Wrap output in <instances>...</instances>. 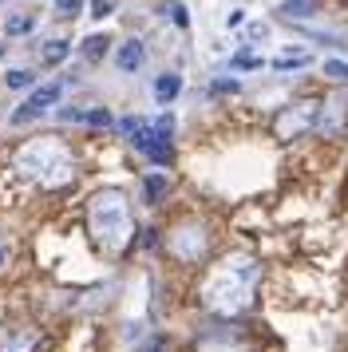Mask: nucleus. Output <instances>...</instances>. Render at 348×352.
<instances>
[{
    "label": "nucleus",
    "instance_id": "1",
    "mask_svg": "<svg viewBox=\"0 0 348 352\" xmlns=\"http://www.w3.org/2000/svg\"><path fill=\"white\" fill-rule=\"evenodd\" d=\"M261 281V265L246 254L226 257L221 265H214V273L202 285V305L218 317H237L253 305V289Z\"/></svg>",
    "mask_w": 348,
    "mask_h": 352
},
{
    "label": "nucleus",
    "instance_id": "2",
    "mask_svg": "<svg viewBox=\"0 0 348 352\" xmlns=\"http://www.w3.org/2000/svg\"><path fill=\"white\" fill-rule=\"evenodd\" d=\"M87 222H91V234L95 241L111 250V254H119L131 245L135 238V222H131V202H127V194L119 186H107V190H99L91 198V206H87Z\"/></svg>",
    "mask_w": 348,
    "mask_h": 352
},
{
    "label": "nucleus",
    "instance_id": "3",
    "mask_svg": "<svg viewBox=\"0 0 348 352\" xmlns=\"http://www.w3.org/2000/svg\"><path fill=\"white\" fill-rule=\"evenodd\" d=\"M16 170H24L28 178H36L40 186L56 190V186H67L76 178V162H72V151L56 139H32L16 151Z\"/></svg>",
    "mask_w": 348,
    "mask_h": 352
},
{
    "label": "nucleus",
    "instance_id": "4",
    "mask_svg": "<svg viewBox=\"0 0 348 352\" xmlns=\"http://www.w3.org/2000/svg\"><path fill=\"white\" fill-rule=\"evenodd\" d=\"M320 123V103L316 99H297V103H289L277 111L273 119V139L277 143H293L301 135H309V131Z\"/></svg>",
    "mask_w": 348,
    "mask_h": 352
},
{
    "label": "nucleus",
    "instance_id": "5",
    "mask_svg": "<svg viewBox=\"0 0 348 352\" xmlns=\"http://www.w3.org/2000/svg\"><path fill=\"white\" fill-rule=\"evenodd\" d=\"M166 245H171V254L178 261H198L206 254V245H210V234H206L202 222H182V226H174Z\"/></svg>",
    "mask_w": 348,
    "mask_h": 352
},
{
    "label": "nucleus",
    "instance_id": "6",
    "mask_svg": "<svg viewBox=\"0 0 348 352\" xmlns=\"http://www.w3.org/2000/svg\"><path fill=\"white\" fill-rule=\"evenodd\" d=\"M60 96H63V83L56 80V83H44V87H36L24 103H20V111L12 115V123L16 127H24V123H32V119H40V115L47 111V107H56L60 103Z\"/></svg>",
    "mask_w": 348,
    "mask_h": 352
},
{
    "label": "nucleus",
    "instance_id": "7",
    "mask_svg": "<svg viewBox=\"0 0 348 352\" xmlns=\"http://www.w3.org/2000/svg\"><path fill=\"white\" fill-rule=\"evenodd\" d=\"M135 151H142V155L155 162V166H171V159H174L171 139H162V135L146 123V119H142V127L135 131Z\"/></svg>",
    "mask_w": 348,
    "mask_h": 352
},
{
    "label": "nucleus",
    "instance_id": "8",
    "mask_svg": "<svg viewBox=\"0 0 348 352\" xmlns=\"http://www.w3.org/2000/svg\"><path fill=\"white\" fill-rule=\"evenodd\" d=\"M142 60H146V52H142L139 40H123V44H119V52H115V64H119V72H123V76L139 72Z\"/></svg>",
    "mask_w": 348,
    "mask_h": 352
},
{
    "label": "nucleus",
    "instance_id": "9",
    "mask_svg": "<svg viewBox=\"0 0 348 352\" xmlns=\"http://www.w3.org/2000/svg\"><path fill=\"white\" fill-rule=\"evenodd\" d=\"M36 349V333H24V329H4L0 333V352H32Z\"/></svg>",
    "mask_w": 348,
    "mask_h": 352
},
{
    "label": "nucleus",
    "instance_id": "10",
    "mask_svg": "<svg viewBox=\"0 0 348 352\" xmlns=\"http://www.w3.org/2000/svg\"><path fill=\"white\" fill-rule=\"evenodd\" d=\"M166 190H171V178L162 175V170H151V175L142 178V198H146L151 206H158V202L166 198Z\"/></svg>",
    "mask_w": 348,
    "mask_h": 352
},
{
    "label": "nucleus",
    "instance_id": "11",
    "mask_svg": "<svg viewBox=\"0 0 348 352\" xmlns=\"http://www.w3.org/2000/svg\"><path fill=\"white\" fill-rule=\"evenodd\" d=\"M320 111H329V119H320L316 127L325 131V135H336V131H340V123H345V115H348V103H345V99H332V103H325Z\"/></svg>",
    "mask_w": 348,
    "mask_h": 352
},
{
    "label": "nucleus",
    "instance_id": "12",
    "mask_svg": "<svg viewBox=\"0 0 348 352\" xmlns=\"http://www.w3.org/2000/svg\"><path fill=\"white\" fill-rule=\"evenodd\" d=\"M67 56H72V40H47L44 48H40V64L56 67V64H63Z\"/></svg>",
    "mask_w": 348,
    "mask_h": 352
},
{
    "label": "nucleus",
    "instance_id": "13",
    "mask_svg": "<svg viewBox=\"0 0 348 352\" xmlns=\"http://www.w3.org/2000/svg\"><path fill=\"white\" fill-rule=\"evenodd\" d=\"M107 48H111V36H87V40H83V44H79V56H83V60H87V64H99V60H103V56H107Z\"/></svg>",
    "mask_w": 348,
    "mask_h": 352
},
{
    "label": "nucleus",
    "instance_id": "14",
    "mask_svg": "<svg viewBox=\"0 0 348 352\" xmlns=\"http://www.w3.org/2000/svg\"><path fill=\"white\" fill-rule=\"evenodd\" d=\"M178 91H182V76L162 72V76L155 80V99H158V103H171V99H178Z\"/></svg>",
    "mask_w": 348,
    "mask_h": 352
},
{
    "label": "nucleus",
    "instance_id": "15",
    "mask_svg": "<svg viewBox=\"0 0 348 352\" xmlns=\"http://www.w3.org/2000/svg\"><path fill=\"white\" fill-rule=\"evenodd\" d=\"M281 12L289 20H305L320 12V0H281Z\"/></svg>",
    "mask_w": 348,
    "mask_h": 352
},
{
    "label": "nucleus",
    "instance_id": "16",
    "mask_svg": "<svg viewBox=\"0 0 348 352\" xmlns=\"http://www.w3.org/2000/svg\"><path fill=\"white\" fill-rule=\"evenodd\" d=\"M309 64H313L309 52H285V56L273 60V72H293V67H309Z\"/></svg>",
    "mask_w": 348,
    "mask_h": 352
},
{
    "label": "nucleus",
    "instance_id": "17",
    "mask_svg": "<svg viewBox=\"0 0 348 352\" xmlns=\"http://www.w3.org/2000/svg\"><path fill=\"white\" fill-rule=\"evenodd\" d=\"M4 83H8L12 91H24V87L36 83V76H32L28 67H8V72H4Z\"/></svg>",
    "mask_w": 348,
    "mask_h": 352
},
{
    "label": "nucleus",
    "instance_id": "18",
    "mask_svg": "<svg viewBox=\"0 0 348 352\" xmlns=\"http://www.w3.org/2000/svg\"><path fill=\"white\" fill-rule=\"evenodd\" d=\"M32 24H36V20L20 12V16H8V20H4V32H8V36H24V32H32Z\"/></svg>",
    "mask_w": 348,
    "mask_h": 352
},
{
    "label": "nucleus",
    "instance_id": "19",
    "mask_svg": "<svg viewBox=\"0 0 348 352\" xmlns=\"http://www.w3.org/2000/svg\"><path fill=\"white\" fill-rule=\"evenodd\" d=\"M234 72H253V67H261V56H253V52H237L234 60H230Z\"/></svg>",
    "mask_w": 348,
    "mask_h": 352
},
{
    "label": "nucleus",
    "instance_id": "20",
    "mask_svg": "<svg viewBox=\"0 0 348 352\" xmlns=\"http://www.w3.org/2000/svg\"><path fill=\"white\" fill-rule=\"evenodd\" d=\"M83 12V0H56V16L60 20H76Z\"/></svg>",
    "mask_w": 348,
    "mask_h": 352
},
{
    "label": "nucleus",
    "instance_id": "21",
    "mask_svg": "<svg viewBox=\"0 0 348 352\" xmlns=\"http://www.w3.org/2000/svg\"><path fill=\"white\" fill-rule=\"evenodd\" d=\"M162 12H171V20L178 24V28H190V12H186V4L171 0V4H162Z\"/></svg>",
    "mask_w": 348,
    "mask_h": 352
},
{
    "label": "nucleus",
    "instance_id": "22",
    "mask_svg": "<svg viewBox=\"0 0 348 352\" xmlns=\"http://www.w3.org/2000/svg\"><path fill=\"white\" fill-rule=\"evenodd\" d=\"M325 76L336 83H348V64L345 60H325Z\"/></svg>",
    "mask_w": 348,
    "mask_h": 352
},
{
    "label": "nucleus",
    "instance_id": "23",
    "mask_svg": "<svg viewBox=\"0 0 348 352\" xmlns=\"http://www.w3.org/2000/svg\"><path fill=\"white\" fill-rule=\"evenodd\" d=\"M83 123H91V127H111V111L107 107H91V111H83Z\"/></svg>",
    "mask_w": 348,
    "mask_h": 352
},
{
    "label": "nucleus",
    "instance_id": "24",
    "mask_svg": "<svg viewBox=\"0 0 348 352\" xmlns=\"http://www.w3.org/2000/svg\"><path fill=\"white\" fill-rule=\"evenodd\" d=\"M111 8H115V0H91V16H111Z\"/></svg>",
    "mask_w": 348,
    "mask_h": 352
},
{
    "label": "nucleus",
    "instance_id": "25",
    "mask_svg": "<svg viewBox=\"0 0 348 352\" xmlns=\"http://www.w3.org/2000/svg\"><path fill=\"white\" fill-rule=\"evenodd\" d=\"M210 91H214V96H234V91H237V80H218Z\"/></svg>",
    "mask_w": 348,
    "mask_h": 352
},
{
    "label": "nucleus",
    "instance_id": "26",
    "mask_svg": "<svg viewBox=\"0 0 348 352\" xmlns=\"http://www.w3.org/2000/svg\"><path fill=\"white\" fill-rule=\"evenodd\" d=\"M60 123H79V119H83V111H79V107H60Z\"/></svg>",
    "mask_w": 348,
    "mask_h": 352
},
{
    "label": "nucleus",
    "instance_id": "27",
    "mask_svg": "<svg viewBox=\"0 0 348 352\" xmlns=\"http://www.w3.org/2000/svg\"><path fill=\"white\" fill-rule=\"evenodd\" d=\"M269 36V24H250L246 28V40H265Z\"/></svg>",
    "mask_w": 348,
    "mask_h": 352
},
{
    "label": "nucleus",
    "instance_id": "28",
    "mask_svg": "<svg viewBox=\"0 0 348 352\" xmlns=\"http://www.w3.org/2000/svg\"><path fill=\"white\" fill-rule=\"evenodd\" d=\"M202 352H241L237 344H230V340H214V344H206Z\"/></svg>",
    "mask_w": 348,
    "mask_h": 352
},
{
    "label": "nucleus",
    "instance_id": "29",
    "mask_svg": "<svg viewBox=\"0 0 348 352\" xmlns=\"http://www.w3.org/2000/svg\"><path fill=\"white\" fill-rule=\"evenodd\" d=\"M0 261H4V254H0Z\"/></svg>",
    "mask_w": 348,
    "mask_h": 352
},
{
    "label": "nucleus",
    "instance_id": "30",
    "mask_svg": "<svg viewBox=\"0 0 348 352\" xmlns=\"http://www.w3.org/2000/svg\"><path fill=\"white\" fill-rule=\"evenodd\" d=\"M4 4H8V0H4Z\"/></svg>",
    "mask_w": 348,
    "mask_h": 352
}]
</instances>
